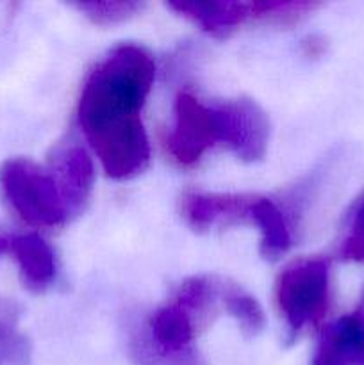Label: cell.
Returning a JSON list of instances; mask_svg holds the SVG:
<instances>
[{
    "instance_id": "obj_2",
    "label": "cell",
    "mask_w": 364,
    "mask_h": 365,
    "mask_svg": "<svg viewBox=\"0 0 364 365\" xmlns=\"http://www.w3.org/2000/svg\"><path fill=\"white\" fill-rule=\"evenodd\" d=\"M0 189L14 214L31 227L57 228L70 220L52 171L27 157L4 160Z\"/></svg>"
},
{
    "instance_id": "obj_8",
    "label": "cell",
    "mask_w": 364,
    "mask_h": 365,
    "mask_svg": "<svg viewBox=\"0 0 364 365\" xmlns=\"http://www.w3.org/2000/svg\"><path fill=\"white\" fill-rule=\"evenodd\" d=\"M49 170L59 185L70 217L81 214L95 185V166L89 153L77 143L59 145L50 155Z\"/></svg>"
},
{
    "instance_id": "obj_14",
    "label": "cell",
    "mask_w": 364,
    "mask_h": 365,
    "mask_svg": "<svg viewBox=\"0 0 364 365\" xmlns=\"http://www.w3.org/2000/svg\"><path fill=\"white\" fill-rule=\"evenodd\" d=\"M81 11L91 24L95 25H114L127 21L141 13L145 7L143 2H75L71 4Z\"/></svg>"
},
{
    "instance_id": "obj_5",
    "label": "cell",
    "mask_w": 364,
    "mask_h": 365,
    "mask_svg": "<svg viewBox=\"0 0 364 365\" xmlns=\"http://www.w3.org/2000/svg\"><path fill=\"white\" fill-rule=\"evenodd\" d=\"M225 128L220 106H206L195 95L181 91L173 103V127L166 138V150L181 168L198 164L213 146L223 145Z\"/></svg>"
},
{
    "instance_id": "obj_15",
    "label": "cell",
    "mask_w": 364,
    "mask_h": 365,
    "mask_svg": "<svg viewBox=\"0 0 364 365\" xmlns=\"http://www.w3.org/2000/svg\"><path fill=\"white\" fill-rule=\"evenodd\" d=\"M339 255L343 260L364 264V200L353 210L348 232L341 242Z\"/></svg>"
},
{
    "instance_id": "obj_11",
    "label": "cell",
    "mask_w": 364,
    "mask_h": 365,
    "mask_svg": "<svg viewBox=\"0 0 364 365\" xmlns=\"http://www.w3.org/2000/svg\"><path fill=\"white\" fill-rule=\"evenodd\" d=\"M252 225L261 232V255L266 260H277L293 245V228L288 214L280 205L266 196L256 198Z\"/></svg>"
},
{
    "instance_id": "obj_7",
    "label": "cell",
    "mask_w": 364,
    "mask_h": 365,
    "mask_svg": "<svg viewBox=\"0 0 364 365\" xmlns=\"http://www.w3.org/2000/svg\"><path fill=\"white\" fill-rule=\"evenodd\" d=\"M257 195L236 192H186L181 198V214L196 232H207L220 225L250 223Z\"/></svg>"
},
{
    "instance_id": "obj_3",
    "label": "cell",
    "mask_w": 364,
    "mask_h": 365,
    "mask_svg": "<svg viewBox=\"0 0 364 365\" xmlns=\"http://www.w3.org/2000/svg\"><path fill=\"white\" fill-rule=\"evenodd\" d=\"M168 9L198 25L203 32L225 39L239 27L250 24L288 25L300 24L309 14L320 9L318 2H170Z\"/></svg>"
},
{
    "instance_id": "obj_10",
    "label": "cell",
    "mask_w": 364,
    "mask_h": 365,
    "mask_svg": "<svg viewBox=\"0 0 364 365\" xmlns=\"http://www.w3.org/2000/svg\"><path fill=\"white\" fill-rule=\"evenodd\" d=\"M9 255L16 260L20 278L29 291L43 292L56 280V255L41 235H11Z\"/></svg>"
},
{
    "instance_id": "obj_4",
    "label": "cell",
    "mask_w": 364,
    "mask_h": 365,
    "mask_svg": "<svg viewBox=\"0 0 364 365\" xmlns=\"http://www.w3.org/2000/svg\"><path fill=\"white\" fill-rule=\"evenodd\" d=\"M275 302L293 335L320 323L330 303V262L307 257L285 266L275 284Z\"/></svg>"
},
{
    "instance_id": "obj_1",
    "label": "cell",
    "mask_w": 364,
    "mask_h": 365,
    "mask_svg": "<svg viewBox=\"0 0 364 365\" xmlns=\"http://www.w3.org/2000/svg\"><path fill=\"white\" fill-rule=\"evenodd\" d=\"M156 78L145 46L121 43L93 66L79 96L77 118L86 141L113 180L138 177L150 164L141 110Z\"/></svg>"
},
{
    "instance_id": "obj_12",
    "label": "cell",
    "mask_w": 364,
    "mask_h": 365,
    "mask_svg": "<svg viewBox=\"0 0 364 365\" xmlns=\"http://www.w3.org/2000/svg\"><path fill=\"white\" fill-rule=\"evenodd\" d=\"M20 314L16 302L0 296V365H31L32 346L18 327Z\"/></svg>"
},
{
    "instance_id": "obj_13",
    "label": "cell",
    "mask_w": 364,
    "mask_h": 365,
    "mask_svg": "<svg viewBox=\"0 0 364 365\" xmlns=\"http://www.w3.org/2000/svg\"><path fill=\"white\" fill-rule=\"evenodd\" d=\"M221 305L225 314L239 324V330L245 337H256L264 330V312L259 302L236 282L223 278V292H221Z\"/></svg>"
},
{
    "instance_id": "obj_9",
    "label": "cell",
    "mask_w": 364,
    "mask_h": 365,
    "mask_svg": "<svg viewBox=\"0 0 364 365\" xmlns=\"http://www.w3.org/2000/svg\"><path fill=\"white\" fill-rule=\"evenodd\" d=\"M313 365H364V291L353 312L323 328Z\"/></svg>"
},
{
    "instance_id": "obj_16",
    "label": "cell",
    "mask_w": 364,
    "mask_h": 365,
    "mask_svg": "<svg viewBox=\"0 0 364 365\" xmlns=\"http://www.w3.org/2000/svg\"><path fill=\"white\" fill-rule=\"evenodd\" d=\"M327 39L320 34H310L302 41V52L303 56L309 57V59H318V57H321L327 52Z\"/></svg>"
},
{
    "instance_id": "obj_6",
    "label": "cell",
    "mask_w": 364,
    "mask_h": 365,
    "mask_svg": "<svg viewBox=\"0 0 364 365\" xmlns=\"http://www.w3.org/2000/svg\"><path fill=\"white\" fill-rule=\"evenodd\" d=\"M218 106L223 118V145L245 163H257L263 159L271 134L270 118L263 107L246 96L225 100Z\"/></svg>"
},
{
    "instance_id": "obj_17",
    "label": "cell",
    "mask_w": 364,
    "mask_h": 365,
    "mask_svg": "<svg viewBox=\"0 0 364 365\" xmlns=\"http://www.w3.org/2000/svg\"><path fill=\"white\" fill-rule=\"evenodd\" d=\"M9 241H11V235L0 234V257L9 255Z\"/></svg>"
}]
</instances>
